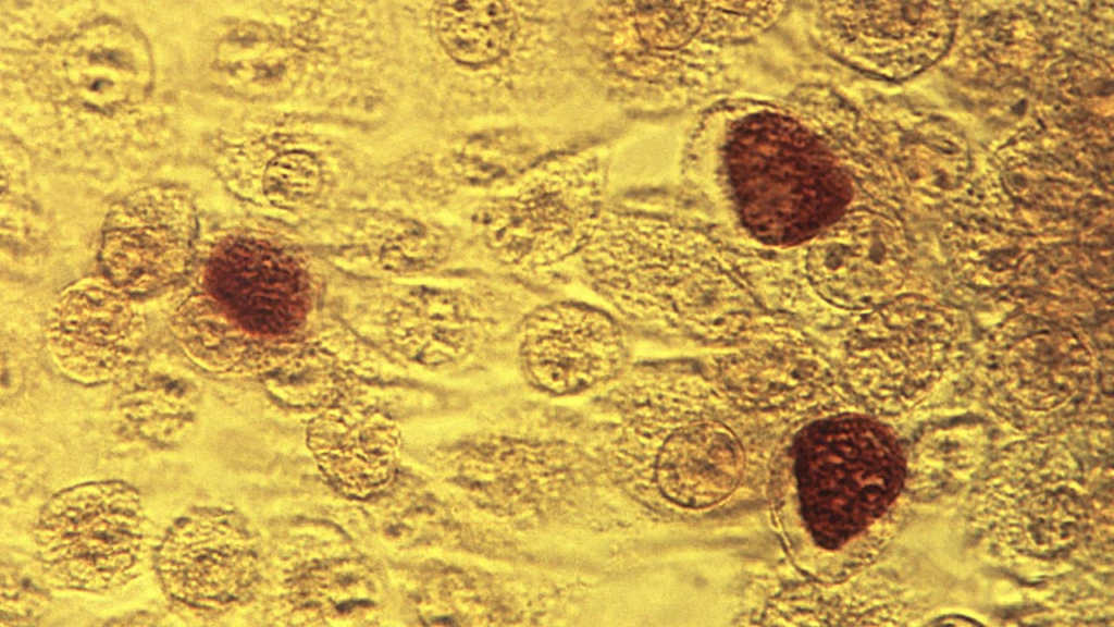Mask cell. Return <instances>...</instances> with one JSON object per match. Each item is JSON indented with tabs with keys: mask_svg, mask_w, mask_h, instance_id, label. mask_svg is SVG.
I'll use <instances>...</instances> for the list:
<instances>
[{
	"mask_svg": "<svg viewBox=\"0 0 1114 627\" xmlns=\"http://www.w3.org/2000/svg\"><path fill=\"white\" fill-rule=\"evenodd\" d=\"M906 457L856 401L776 435L767 505L801 575L834 583L875 565L904 518Z\"/></svg>",
	"mask_w": 1114,
	"mask_h": 627,
	"instance_id": "cell-1",
	"label": "cell"
},
{
	"mask_svg": "<svg viewBox=\"0 0 1114 627\" xmlns=\"http://www.w3.org/2000/svg\"><path fill=\"white\" fill-rule=\"evenodd\" d=\"M321 185L317 161L305 152L281 155L268 165L264 190L269 198L281 205L309 200Z\"/></svg>",
	"mask_w": 1114,
	"mask_h": 627,
	"instance_id": "cell-20",
	"label": "cell"
},
{
	"mask_svg": "<svg viewBox=\"0 0 1114 627\" xmlns=\"http://www.w3.org/2000/svg\"><path fill=\"white\" fill-rule=\"evenodd\" d=\"M771 258V298L824 322L853 317L909 290L911 250L901 223L887 210L850 207L833 224Z\"/></svg>",
	"mask_w": 1114,
	"mask_h": 627,
	"instance_id": "cell-9",
	"label": "cell"
},
{
	"mask_svg": "<svg viewBox=\"0 0 1114 627\" xmlns=\"http://www.w3.org/2000/svg\"><path fill=\"white\" fill-rule=\"evenodd\" d=\"M1104 348L1081 321L1014 311L987 337L977 393L997 420L1026 437L1112 430V354Z\"/></svg>",
	"mask_w": 1114,
	"mask_h": 627,
	"instance_id": "cell-6",
	"label": "cell"
},
{
	"mask_svg": "<svg viewBox=\"0 0 1114 627\" xmlns=\"http://www.w3.org/2000/svg\"><path fill=\"white\" fill-rule=\"evenodd\" d=\"M36 540L46 573L62 587H119L137 575L146 555L140 499L120 481L66 489L45 506Z\"/></svg>",
	"mask_w": 1114,
	"mask_h": 627,
	"instance_id": "cell-11",
	"label": "cell"
},
{
	"mask_svg": "<svg viewBox=\"0 0 1114 627\" xmlns=\"http://www.w3.org/2000/svg\"><path fill=\"white\" fill-rule=\"evenodd\" d=\"M580 261L592 288L626 319L714 347L759 312L733 249L663 217L601 214Z\"/></svg>",
	"mask_w": 1114,
	"mask_h": 627,
	"instance_id": "cell-3",
	"label": "cell"
},
{
	"mask_svg": "<svg viewBox=\"0 0 1114 627\" xmlns=\"http://www.w3.org/2000/svg\"><path fill=\"white\" fill-rule=\"evenodd\" d=\"M599 190L578 176L535 182L486 205L479 228L490 256L520 272L581 255L599 220Z\"/></svg>",
	"mask_w": 1114,
	"mask_h": 627,
	"instance_id": "cell-12",
	"label": "cell"
},
{
	"mask_svg": "<svg viewBox=\"0 0 1114 627\" xmlns=\"http://www.w3.org/2000/svg\"><path fill=\"white\" fill-rule=\"evenodd\" d=\"M689 170L746 237L780 250L833 224L854 194L842 161L802 114L757 101L710 109L693 134Z\"/></svg>",
	"mask_w": 1114,
	"mask_h": 627,
	"instance_id": "cell-2",
	"label": "cell"
},
{
	"mask_svg": "<svg viewBox=\"0 0 1114 627\" xmlns=\"http://www.w3.org/2000/svg\"><path fill=\"white\" fill-rule=\"evenodd\" d=\"M1078 450L1061 435L1025 437L983 467L968 518L992 553L1037 566L1112 561V492L1094 489L1112 467L1085 466Z\"/></svg>",
	"mask_w": 1114,
	"mask_h": 627,
	"instance_id": "cell-5",
	"label": "cell"
},
{
	"mask_svg": "<svg viewBox=\"0 0 1114 627\" xmlns=\"http://www.w3.org/2000/svg\"><path fill=\"white\" fill-rule=\"evenodd\" d=\"M620 392L631 425L656 442L660 495L686 520L718 522L767 504L771 437L707 376L639 366Z\"/></svg>",
	"mask_w": 1114,
	"mask_h": 627,
	"instance_id": "cell-4",
	"label": "cell"
},
{
	"mask_svg": "<svg viewBox=\"0 0 1114 627\" xmlns=\"http://www.w3.org/2000/svg\"><path fill=\"white\" fill-rule=\"evenodd\" d=\"M307 287L290 256L250 235H216L197 248L171 312V329L202 369L245 372L262 357L263 337L299 323Z\"/></svg>",
	"mask_w": 1114,
	"mask_h": 627,
	"instance_id": "cell-7",
	"label": "cell"
},
{
	"mask_svg": "<svg viewBox=\"0 0 1114 627\" xmlns=\"http://www.w3.org/2000/svg\"><path fill=\"white\" fill-rule=\"evenodd\" d=\"M157 565L172 597L203 608L235 601L250 567L239 530L226 515L211 509H197L170 528Z\"/></svg>",
	"mask_w": 1114,
	"mask_h": 627,
	"instance_id": "cell-17",
	"label": "cell"
},
{
	"mask_svg": "<svg viewBox=\"0 0 1114 627\" xmlns=\"http://www.w3.org/2000/svg\"><path fill=\"white\" fill-rule=\"evenodd\" d=\"M714 348L706 376L769 431L787 430L853 398L838 364L784 319L758 312Z\"/></svg>",
	"mask_w": 1114,
	"mask_h": 627,
	"instance_id": "cell-10",
	"label": "cell"
},
{
	"mask_svg": "<svg viewBox=\"0 0 1114 627\" xmlns=\"http://www.w3.org/2000/svg\"><path fill=\"white\" fill-rule=\"evenodd\" d=\"M815 28L822 45L849 64L883 76L915 72L909 52L929 63L951 34V13L926 3H819Z\"/></svg>",
	"mask_w": 1114,
	"mask_h": 627,
	"instance_id": "cell-16",
	"label": "cell"
},
{
	"mask_svg": "<svg viewBox=\"0 0 1114 627\" xmlns=\"http://www.w3.org/2000/svg\"><path fill=\"white\" fill-rule=\"evenodd\" d=\"M988 445L987 431L977 423L926 431L905 454L906 496L934 499L961 488L981 469Z\"/></svg>",
	"mask_w": 1114,
	"mask_h": 627,
	"instance_id": "cell-18",
	"label": "cell"
},
{
	"mask_svg": "<svg viewBox=\"0 0 1114 627\" xmlns=\"http://www.w3.org/2000/svg\"><path fill=\"white\" fill-rule=\"evenodd\" d=\"M146 320L137 299L104 275L69 285L47 321L48 351L69 378L103 383L121 378L144 344Z\"/></svg>",
	"mask_w": 1114,
	"mask_h": 627,
	"instance_id": "cell-15",
	"label": "cell"
},
{
	"mask_svg": "<svg viewBox=\"0 0 1114 627\" xmlns=\"http://www.w3.org/2000/svg\"><path fill=\"white\" fill-rule=\"evenodd\" d=\"M966 316L931 292L903 291L845 322L840 373L858 404L890 425L928 407L967 364Z\"/></svg>",
	"mask_w": 1114,
	"mask_h": 627,
	"instance_id": "cell-8",
	"label": "cell"
},
{
	"mask_svg": "<svg viewBox=\"0 0 1114 627\" xmlns=\"http://www.w3.org/2000/svg\"><path fill=\"white\" fill-rule=\"evenodd\" d=\"M513 342L527 380L557 395L617 378L630 357L629 341L618 321L601 308L573 300L530 308Z\"/></svg>",
	"mask_w": 1114,
	"mask_h": 627,
	"instance_id": "cell-14",
	"label": "cell"
},
{
	"mask_svg": "<svg viewBox=\"0 0 1114 627\" xmlns=\"http://www.w3.org/2000/svg\"><path fill=\"white\" fill-rule=\"evenodd\" d=\"M190 196L175 187L137 190L111 210L103 230V274L132 297L154 296L181 285L198 245Z\"/></svg>",
	"mask_w": 1114,
	"mask_h": 627,
	"instance_id": "cell-13",
	"label": "cell"
},
{
	"mask_svg": "<svg viewBox=\"0 0 1114 627\" xmlns=\"http://www.w3.org/2000/svg\"><path fill=\"white\" fill-rule=\"evenodd\" d=\"M440 40L456 61L483 64L502 57L517 30L515 12L503 2L449 1L435 11Z\"/></svg>",
	"mask_w": 1114,
	"mask_h": 627,
	"instance_id": "cell-19",
	"label": "cell"
}]
</instances>
